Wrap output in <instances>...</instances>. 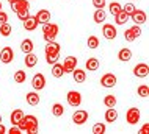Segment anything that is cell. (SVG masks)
Segmentation results:
<instances>
[{"mask_svg":"<svg viewBox=\"0 0 149 134\" xmlns=\"http://www.w3.org/2000/svg\"><path fill=\"white\" fill-rule=\"evenodd\" d=\"M8 2H10V3H13V2H17V0H8Z\"/></svg>","mask_w":149,"mask_h":134,"instance_id":"45","label":"cell"},{"mask_svg":"<svg viewBox=\"0 0 149 134\" xmlns=\"http://www.w3.org/2000/svg\"><path fill=\"white\" fill-rule=\"evenodd\" d=\"M6 133V128L3 126V123H0V134H5Z\"/></svg>","mask_w":149,"mask_h":134,"instance_id":"44","label":"cell"},{"mask_svg":"<svg viewBox=\"0 0 149 134\" xmlns=\"http://www.w3.org/2000/svg\"><path fill=\"white\" fill-rule=\"evenodd\" d=\"M33 48H35V45H33V41L31 39H24L21 42V50L24 53H31Z\"/></svg>","mask_w":149,"mask_h":134,"instance_id":"19","label":"cell"},{"mask_svg":"<svg viewBox=\"0 0 149 134\" xmlns=\"http://www.w3.org/2000/svg\"><path fill=\"white\" fill-rule=\"evenodd\" d=\"M135 10H136V6L134 5V3H127V5H124V6H123V11L129 16V17H130V14L134 13Z\"/></svg>","mask_w":149,"mask_h":134,"instance_id":"36","label":"cell"},{"mask_svg":"<svg viewBox=\"0 0 149 134\" xmlns=\"http://www.w3.org/2000/svg\"><path fill=\"white\" fill-rule=\"evenodd\" d=\"M11 25L8 22H5V23H0V34L3 36V38H8V36L11 34Z\"/></svg>","mask_w":149,"mask_h":134,"instance_id":"28","label":"cell"},{"mask_svg":"<svg viewBox=\"0 0 149 134\" xmlns=\"http://www.w3.org/2000/svg\"><path fill=\"white\" fill-rule=\"evenodd\" d=\"M42 33H44V39H46V42H52V41H55L58 34V25L57 23H52V22H47L42 25Z\"/></svg>","mask_w":149,"mask_h":134,"instance_id":"2","label":"cell"},{"mask_svg":"<svg viewBox=\"0 0 149 134\" xmlns=\"http://www.w3.org/2000/svg\"><path fill=\"white\" fill-rule=\"evenodd\" d=\"M127 19H129V16L124 13L123 10H121L118 14H115V22H116V25H124V23L127 22Z\"/></svg>","mask_w":149,"mask_h":134,"instance_id":"26","label":"cell"},{"mask_svg":"<svg viewBox=\"0 0 149 134\" xmlns=\"http://www.w3.org/2000/svg\"><path fill=\"white\" fill-rule=\"evenodd\" d=\"M116 103H118V100H116L115 95H105V98H104V104L107 108H115Z\"/></svg>","mask_w":149,"mask_h":134,"instance_id":"30","label":"cell"},{"mask_svg":"<svg viewBox=\"0 0 149 134\" xmlns=\"http://www.w3.org/2000/svg\"><path fill=\"white\" fill-rule=\"evenodd\" d=\"M149 74V66L146 63H138L134 67V75L138 76V78H146Z\"/></svg>","mask_w":149,"mask_h":134,"instance_id":"8","label":"cell"},{"mask_svg":"<svg viewBox=\"0 0 149 134\" xmlns=\"http://www.w3.org/2000/svg\"><path fill=\"white\" fill-rule=\"evenodd\" d=\"M2 8H3V6H2V2H0V11H2Z\"/></svg>","mask_w":149,"mask_h":134,"instance_id":"46","label":"cell"},{"mask_svg":"<svg viewBox=\"0 0 149 134\" xmlns=\"http://www.w3.org/2000/svg\"><path fill=\"white\" fill-rule=\"evenodd\" d=\"M31 86H33L35 91H42L46 87V76L42 74H36L33 78H31Z\"/></svg>","mask_w":149,"mask_h":134,"instance_id":"7","label":"cell"},{"mask_svg":"<svg viewBox=\"0 0 149 134\" xmlns=\"http://www.w3.org/2000/svg\"><path fill=\"white\" fill-rule=\"evenodd\" d=\"M72 74V78H74L75 83H83V81L86 80V74H85V70H80V69L75 67L74 70L71 72Z\"/></svg>","mask_w":149,"mask_h":134,"instance_id":"17","label":"cell"},{"mask_svg":"<svg viewBox=\"0 0 149 134\" xmlns=\"http://www.w3.org/2000/svg\"><path fill=\"white\" fill-rule=\"evenodd\" d=\"M63 114H64V108H63V104H60V103L52 104V115H55V117H61Z\"/></svg>","mask_w":149,"mask_h":134,"instance_id":"27","label":"cell"},{"mask_svg":"<svg viewBox=\"0 0 149 134\" xmlns=\"http://www.w3.org/2000/svg\"><path fill=\"white\" fill-rule=\"evenodd\" d=\"M140 117H141V112H140L138 108H129L127 112H126V120L127 123L130 125H135L140 122Z\"/></svg>","mask_w":149,"mask_h":134,"instance_id":"4","label":"cell"},{"mask_svg":"<svg viewBox=\"0 0 149 134\" xmlns=\"http://www.w3.org/2000/svg\"><path fill=\"white\" fill-rule=\"evenodd\" d=\"M107 131V126L104 123H94L93 126V134H104Z\"/></svg>","mask_w":149,"mask_h":134,"instance_id":"32","label":"cell"},{"mask_svg":"<svg viewBox=\"0 0 149 134\" xmlns=\"http://www.w3.org/2000/svg\"><path fill=\"white\" fill-rule=\"evenodd\" d=\"M10 5H11V10H13L14 13H17V11H21V10H30L29 0H17V2H13V3H10Z\"/></svg>","mask_w":149,"mask_h":134,"instance_id":"14","label":"cell"},{"mask_svg":"<svg viewBox=\"0 0 149 134\" xmlns=\"http://www.w3.org/2000/svg\"><path fill=\"white\" fill-rule=\"evenodd\" d=\"M22 117H24V111H22V109H14L13 114H11V117H10V120H11V123H13V125H17L19 122L22 120Z\"/></svg>","mask_w":149,"mask_h":134,"instance_id":"22","label":"cell"},{"mask_svg":"<svg viewBox=\"0 0 149 134\" xmlns=\"http://www.w3.org/2000/svg\"><path fill=\"white\" fill-rule=\"evenodd\" d=\"M24 63H25V66L27 67H35L36 66V63H38V56H36L33 52L31 53H25V59H24Z\"/></svg>","mask_w":149,"mask_h":134,"instance_id":"18","label":"cell"},{"mask_svg":"<svg viewBox=\"0 0 149 134\" xmlns=\"http://www.w3.org/2000/svg\"><path fill=\"white\" fill-rule=\"evenodd\" d=\"M93 19H94V22L96 23H102L104 20H105V11L104 10H96V13H94V16H93Z\"/></svg>","mask_w":149,"mask_h":134,"instance_id":"29","label":"cell"},{"mask_svg":"<svg viewBox=\"0 0 149 134\" xmlns=\"http://www.w3.org/2000/svg\"><path fill=\"white\" fill-rule=\"evenodd\" d=\"M27 103H29L30 106L39 104V95L36 94V92H29V94H27Z\"/></svg>","mask_w":149,"mask_h":134,"instance_id":"24","label":"cell"},{"mask_svg":"<svg viewBox=\"0 0 149 134\" xmlns=\"http://www.w3.org/2000/svg\"><path fill=\"white\" fill-rule=\"evenodd\" d=\"M148 131H149V125L146 123L141 126V129H140V134H148Z\"/></svg>","mask_w":149,"mask_h":134,"instance_id":"43","label":"cell"},{"mask_svg":"<svg viewBox=\"0 0 149 134\" xmlns=\"http://www.w3.org/2000/svg\"><path fill=\"white\" fill-rule=\"evenodd\" d=\"M19 129L22 133H27V134H35L38 131V119L35 115H24L22 120L17 123Z\"/></svg>","mask_w":149,"mask_h":134,"instance_id":"1","label":"cell"},{"mask_svg":"<svg viewBox=\"0 0 149 134\" xmlns=\"http://www.w3.org/2000/svg\"><path fill=\"white\" fill-rule=\"evenodd\" d=\"M36 27H38V22H36L35 16H29V17L24 20V28L27 31H33V30H36Z\"/></svg>","mask_w":149,"mask_h":134,"instance_id":"16","label":"cell"},{"mask_svg":"<svg viewBox=\"0 0 149 134\" xmlns=\"http://www.w3.org/2000/svg\"><path fill=\"white\" fill-rule=\"evenodd\" d=\"M47 55H60V44L52 41V42H47L46 45V56Z\"/></svg>","mask_w":149,"mask_h":134,"instance_id":"15","label":"cell"},{"mask_svg":"<svg viewBox=\"0 0 149 134\" xmlns=\"http://www.w3.org/2000/svg\"><path fill=\"white\" fill-rule=\"evenodd\" d=\"M118 119V112H116L115 108H108L105 111V120L108 122V123H113V122Z\"/></svg>","mask_w":149,"mask_h":134,"instance_id":"23","label":"cell"},{"mask_svg":"<svg viewBox=\"0 0 149 134\" xmlns=\"http://www.w3.org/2000/svg\"><path fill=\"white\" fill-rule=\"evenodd\" d=\"M118 58L119 61H123V63H127V61H130L132 59V52L129 50V48H121L119 50V53H118Z\"/></svg>","mask_w":149,"mask_h":134,"instance_id":"20","label":"cell"},{"mask_svg":"<svg viewBox=\"0 0 149 134\" xmlns=\"http://www.w3.org/2000/svg\"><path fill=\"white\" fill-rule=\"evenodd\" d=\"M5 22H8V14L5 11H0V23H5Z\"/></svg>","mask_w":149,"mask_h":134,"instance_id":"41","label":"cell"},{"mask_svg":"<svg viewBox=\"0 0 149 134\" xmlns=\"http://www.w3.org/2000/svg\"><path fill=\"white\" fill-rule=\"evenodd\" d=\"M25 80H27V74L24 70H17L14 74V83H25Z\"/></svg>","mask_w":149,"mask_h":134,"instance_id":"31","label":"cell"},{"mask_svg":"<svg viewBox=\"0 0 149 134\" xmlns=\"http://www.w3.org/2000/svg\"><path fill=\"white\" fill-rule=\"evenodd\" d=\"M0 123H2V115H0Z\"/></svg>","mask_w":149,"mask_h":134,"instance_id":"47","label":"cell"},{"mask_svg":"<svg viewBox=\"0 0 149 134\" xmlns=\"http://www.w3.org/2000/svg\"><path fill=\"white\" fill-rule=\"evenodd\" d=\"M52 75H54L55 78H61V76L64 75L63 64H58V63H55V64H54V67H52Z\"/></svg>","mask_w":149,"mask_h":134,"instance_id":"25","label":"cell"},{"mask_svg":"<svg viewBox=\"0 0 149 134\" xmlns=\"http://www.w3.org/2000/svg\"><path fill=\"white\" fill-rule=\"evenodd\" d=\"M85 67H86V70H90V72H96L99 69V59L97 58H90L85 63Z\"/></svg>","mask_w":149,"mask_h":134,"instance_id":"21","label":"cell"},{"mask_svg":"<svg viewBox=\"0 0 149 134\" xmlns=\"http://www.w3.org/2000/svg\"><path fill=\"white\" fill-rule=\"evenodd\" d=\"M136 92H138V95H140V97L146 98V97L149 95V87H148V84H141V86H138Z\"/></svg>","mask_w":149,"mask_h":134,"instance_id":"33","label":"cell"},{"mask_svg":"<svg viewBox=\"0 0 149 134\" xmlns=\"http://www.w3.org/2000/svg\"><path fill=\"white\" fill-rule=\"evenodd\" d=\"M116 76L113 74H105V75H102V78H100V84H102L104 87H107V89H110V87H115L116 86Z\"/></svg>","mask_w":149,"mask_h":134,"instance_id":"11","label":"cell"},{"mask_svg":"<svg viewBox=\"0 0 149 134\" xmlns=\"http://www.w3.org/2000/svg\"><path fill=\"white\" fill-rule=\"evenodd\" d=\"M35 19H36V22L38 23H47V22H50V11H47V10H39L38 13H36L35 16Z\"/></svg>","mask_w":149,"mask_h":134,"instance_id":"13","label":"cell"},{"mask_svg":"<svg viewBox=\"0 0 149 134\" xmlns=\"http://www.w3.org/2000/svg\"><path fill=\"white\" fill-rule=\"evenodd\" d=\"M13 59H14V52H13V48H11L10 45L3 47L2 52H0V61H2L3 64H10Z\"/></svg>","mask_w":149,"mask_h":134,"instance_id":"6","label":"cell"},{"mask_svg":"<svg viewBox=\"0 0 149 134\" xmlns=\"http://www.w3.org/2000/svg\"><path fill=\"white\" fill-rule=\"evenodd\" d=\"M58 58H60V55H47L46 61H47V64H55V63H58Z\"/></svg>","mask_w":149,"mask_h":134,"instance_id":"39","label":"cell"},{"mask_svg":"<svg viewBox=\"0 0 149 134\" xmlns=\"http://www.w3.org/2000/svg\"><path fill=\"white\" fill-rule=\"evenodd\" d=\"M102 34H104V38H105V39L113 41V39H116V36H118V31H116L115 25H111V23H104Z\"/></svg>","mask_w":149,"mask_h":134,"instance_id":"5","label":"cell"},{"mask_svg":"<svg viewBox=\"0 0 149 134\" xmlns=\"http://www.w3.org/2000/svg\"><path fill=\"white\" fill-rule=\"evenodd\" d=\"M16 14H17V17L21 19V20H25L30 16V10H21V11H17Z\"/></svg>","mask_w":149,"mask_h":134,"instance_id":"37","label":"cell"},{"mask_svg":"<svg viewBox=\"0 0 149 134\" xmlns=\"http://www.w3.org/2000/svg\"><path fill=\"white\" fill-rule=\"evenodd\" d=\"M93 5H94L96 8H100V10H104L105 8V0H93Z\"/></svg>","mask_w":149,"mask_h":134,"instance_id":"40","label":"cell"},{"mask_svg":"<svg viewBox=\"0 0 149 134\" xmlns=\"http://www.w3.org/2000/svg\"><path fill=\"white\" fill-rule=\"evenodd\" d=\"M66 100H68V104L72 108H79L80 104H82V95H80V92L77 91H69L66 95Z\"/></svg>","mask_w":149,"mask_h":134,"instance_id":"3","label":"cell"},{"mask_svg":"<svg viewBox=\"0 0 149 134\" xmlns=\"http://www.w3.org/2000/svg\"><path fill=\"white\" fill-rule=\"evenodd\" d=\"M8 133H10V134H22V131L19 129V126H17V125H13V128H11Z\"/></svg>","mask_w":149,"mask_h":134,"instance_id":"42","label":"cell"},{"mask_svg":"<svg viewBox=\"0 0 149 134\" xmlns=\"http://www.w3.org/2000/svg\"><path fill=\"white\" fill-rule=\"evenodd\" d=\"M124 39L127 41V42H132V41H135L136 38L134 34H132V31H130V28H127L126 31H124Z\"/></svg>","mask_w":149,"mask_h":134,"instance_id":"38","label":"cell"},{"mask_svg":"<svg viewBox=\"0 0 149 134\" xmlns=\"http://www.w3.org/2000/svg\"><path fill=\"white\" fill-rule=\"evenodd\" d=\"M121 10H123V6H121L118 2H111V3H110V13L113 14V16H115V14H118Z\"/></svg>","mask_w":149,"mask_h":134,"instance_id":"35","label":"cell"},{"mask_svg":"<svg viewBox=\"0 0 149 134\" xmlns=\"http://www.w3.org/2000/svg\"><path fill=\"white\" fill-rule=\"evenodd\" d=\"M75 67H77V58H75V56H68V58H64V63H63L64 74H71Z\"/></svg>","mask_w":149,"mask_h":134,"instance_id":"10","label":"cell"},{"mask_svg":"<svg viewBox=\"0 0 149 134\" xmlns=\"http://www.w3.org/2000/svg\"><path fill=\"white\" fill-rule=\"evenodd\" d=\"M88 120V112L86 111H75L72 114V122L75 125H83Z\"/></svg>","mask_w":149,"mask_h":134,"instance_id":"12","label":"cell"},{"mask_svg":"<svg viewBox=\"0 0 149 134\" xmlns=\"http://www.w3.org/2000/svg\"><path fill=\"white\" fill-rule=\"evenodd\" d=\"M86 44H88V47L90 48H97L99 47V39L96 38V36H90L86 41Z\"/></svg>","mask_w":149,"mask_h":134,"instance_id":"34","label":"cell"},{"mask_svg":"<svg viewBox=\"0 0 149 134\" xmlns=\"http://www.w3.org/2000/svg\"><path fill=\"white\" fill-rule=\"evenodd\" d=\"M130 17L135 22V25H143V23H146V20H148V16L143 10H135L134 13L130 14Z\"/></svg>","mask_w":149,"mask_h":134,"instance_id":"9","label":"cell"}]
</instances>
